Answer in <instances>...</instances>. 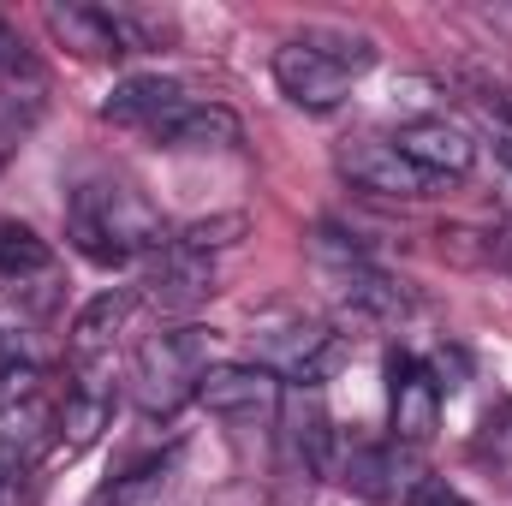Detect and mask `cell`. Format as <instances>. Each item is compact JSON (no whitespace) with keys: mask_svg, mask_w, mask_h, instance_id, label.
I'll use <instances>...</instances> for the list:
<instances>
[{"mask_svg":"<svg viewBox=\"0 0 512 506\" xmlns=\"http://www.w3.org/2000/svg\"><path fill=\"white\" fill-rule=\"evenodd\" d=\"M66 233L78 256L102 262V268H120V262H137V256L167 251V221L161 209L131 191L126 179H84L72 197H66Z\"/></svg>","mask_w":512,"mask_h":506,"instance_id":"cell-1","label":"cell"},{"mask_svg":"<svg viewBox=\"0 0 512 506\" xmlns=\"http://www.w3.org/2000/svg\"><path fill=\"white\" fill-rule=\"evenodd\" d=\"M376 66V42L358 36V30H304V36H286L274 48V84L286 90V102L310 108V114H328L346 102V90Z\"/></svg>","mask_w":512,"mask_h":506,"instance_id":"cell-2","label":"cell"},{"mask_svg":"<svg viewBox=\"0 0 512 506\" xmlns=\"http://www.w3.org/2000/svg\"><path fill=\"white\" fill-rule=\"evenodd\" d=\"M215 370V328H167L149 334L131 358V399L149 423H167L185 399H197L203 376Z\"/></svg>","mask_w":512,"mask_h":506,"instance_id":"cell-3","label":"cell"},{"mask_svg":"<svg viewBox=\"0 0 512 506\" xmlns=\"http://www.w3.org/2000/svg\"><path fill=\"white\" fill-rule=\"evenodd\" d=\"M197 399L221 417V423H274L280 405H286V381L262 364H215Z\"/></svg>","mask_w":512,"mask_h":506,"instance_id":"cell-4","label":"cell"},{"mask_svg":"<svg viewBox=\"0 0 512 506\" xmlns=\"http://www.w3.org/2000/svg\"><path fill=\"white\" fill-rule=\"evenodd\" d=\"M387 143L429 179V185H453V179H465L471 173V161H477V137L471 131H459L453 120H405V126L387 131Z\"/></svg>","mask_w":512,"mask_h":506,"instance_id":"cell-5","label":"cell"},{"mask_svg":"<svg viewBox=\"0 0 512 506\" xmlns=\"http://www.w3.org/2000/svg\"><path fill=\"white\" fill-rule=\"evenodd\" d=\"M387 417H393V435L411 441V447L441 429V387L429 376V364L411 358V352L387 358Z\"/></svg>","mask_w":512,"mask_h":506,"instance_id":"cell-6","label":"cell"},{"mask_svg":"<svg viewBox=\"0 0 512 506\" xmlns=\"http://www.w3.org/2000/svg\"><path fill=\"white\" fill-rule=\"evenodd\" d=\"M334 358H340V340L322 322H280L274 334H262V370H274L280 381L316 387L334 370Z\"/></svg>","mask_w":512,"mask_h":506,"instance_id":"cell-7","label":"cell"},{"mask_svg":"<svg viewBox=\"0 0 512 506\" xmlns=\"http://www.w3.org/2000/svg\"><path fill=\"white\" fill-rule=\"evenodd\" d=\"M340 173L358 185V191H376V197H435L441 185H429L387 137H358V143H346L340 155Z\"/></svg>","mask_w":512,"mask_h":506,"instance_id":"cell-8","label":"cell"},{"mask_svg":"<svg viewBox=\"0 0 512 506\" xmlns=\"http://www.w3.org/2000/svg\"><path fill=\"white\" fill-rule=\"evenodd\" d=\"M185 102H191V90L173 84V78H126V84L102 102V120L120 126V131H137V137H149V143H161V131L179 120Z\"/></svg>","mask_w":512,"mask_h":506,"instance_id":"cell-9","label":"cell"},{"mask_svg":"<svg viewBox=\"0 0 512 506\" xmlns=\"http://www.w3.org/2000/svg\"><path fill=\"white\" fill-rule=\"evenodd\" d=\"M114 417V393L102 387V370H78V387H66V405L54 411V453L48 459H78L102 441Z\"/></svg>","mask_w":512,"mask_h":506,"instance_id":"cell-10","label":"cell"},{"mask_svg":"<svg viewBox=\"0 0 512 506\" xmlns=\"http://www.w3.org/2000/svg\"><path fill=\"white\" fill-rule=\"evenodd\" d=\"M42 18H48L54 42L72 48L78 60H120V54H131L126 18L114 6H48Z\"/></svg>","mask_w":512,"mask_h":506,"instance_id":"cell-11","label":"cell"},{"mask_svg":"<svg viewBox=\"0 0 512 506\" xmlns=\"http://www.w3.org/2000/svg\"><path fill=\"white\" fill-rule=\"evenodd\" d=\"M209 292H215V262L203 251H185L179 239L161 251L155 274L143 280V298H149L155 310H191V304H203Z\"/></svg>","mask_w":512,"mask_h":506,"instance_id":"cell-12","label":"cell"},{"mask_svg":"<svg viewBox=\"0 0 512 506\" xmlns=\"http://www.w3.org/2000/svg\"><path fill=\"white\" fill-rule=\"evenodd\" d=\"M131 304H137V292H131V286H114V292H102V298L72 322V364H78V370H108L114 334L126 328Z\"/></svg>","mask_w":512,"mask_h":506,"instance_id":"cell-13","label":"cell"},{"mask_svg":"<svg viewBox=\"0 0 512 506\" xmlns=\"http://www.w3.org/2000/svg\"><path fill=\"white\" fill-rule=\"evenodd\" d=\"M280 411H286V429H280L286 459H292V465H304V477L334 471V429H328V411L316 405V393H298V399H292V405H280Z\"/></svg>","mask_w":512,"mask_h":506,"instance_id":"cell-14","label":"cell"},{"mask_svg":"<svg viewBox=\"0 0 512 506\" xmlns=\"http://www.w3.org/2000/svg\"><path fill=\"white\" fill-rule=\"evenodd\" d=\"M173 477H179V447H167V453H149V459L126 465L114 483H102V489L90 495V506H167Z\"/></svg>","mask_w":512,"mask_h":506,"instance_id":"cell-15","label":"cell"},{"mask_svg":"<svg viewBox=\"0 0 512 506\" xmlns=\"http://www.w3.org/2000/svg\"><path fill=\"white\" fill-rule=\"evenodd\" d=\"M233 143H239L233 108L203 102V96H191V102L179 108V120L161 131V149H233Z\"/></svg>","mask_w":512,"mask_h":506,"instance_id":"cell-16","label":"cell"},{"mask_svg":"<svg viewBox=\"0 0 512 506\" xmlns=\"http://www.w3.org/2000/svg\"><path fill=\"white\" fill-rule=\"evenodd\" d=\"M48 268H54V251H48L30 227L0 221V286H24V280H36V274H48Z\"/></svg>","mask_w":512,"mask_h":506,"instance_id":"cell-17","label":"cell"},{"mask_svg":"<svg viewBox=\"0 0 512 506\" xmlns=\"http://www.w3.org/2000/svg\"><path fill=\"white\" fill-rule=\"evenodd\" d=\"M471 114H477V126H483V143L495 149V161L512 173V96L477 84V90H471Z\"/></svg>","mask_w":512,"mask_h":506,"instance_id":"cell-18","label":"cell"},{"mask_svg":"<svg viewBox=\"0 0 512 506\" xmlns=\"http://www.w3.org/2000/svg\"><path fill=\"white\" fill-rule=\"evenodd\" d=\"M453 245V256H465V262H483V268H501L512 280V221H501L495 233H465V227H453V233H441V251Z\"/></svg>","mask_w":512,"mask_h":506,"instance_id":"cell-19","label":"cell"},{"mask_svg":"<svg viewBox=\"0 0 512 506\" xmlns=\"http://www.w3.org/2000/svg\"><path fill=\"white\" fill-rule=\"evenodd\" d=\"M346 483H358V489H370V495H387L382 477H387V459L376 453V447H346Z\"/></svg>","mask_w":512,"mask_h":506,"instance_id":"cell-20","label":"cell"},{"mask_svg":"<svg viewBox=\"0 0 512 506\" xmlns=\"http://www.w3.org/2000/svg\"><path fill=\"white\" fill-rule=\"evenodd\" d=\"M405 506H471V501H465L459 489H447V483H435V477H429V483H417V489L405 495Z\"/></svg>","mask_w":512,"mask_h":506,"instance_id":"cell-21","label":"cell"},{"mask_svg":"<svg viewBox=\"0 0 512 506\" xmlns=\"http://www.w3.org/2000/svg\"><path fill=\"white\" fill-rule=\"evenodd\" d=\"M30 66H24V54H18V42L6 36V24H0V90L12 84V78H24Z\"/></svg>","mask_w":512,"mask_h":506,"instance_id":"cell-22","label":"cell"},{"mask_svg":"<svg viewBox=\"0 0 512 506\" xmlns=\"http://www.w3.org/2000/svg\"><path fill=\"white\" fill-rule=\"evenodd\" d=\"M12 143H18V137H12V126H0V161L12 155Z\"/></svg>","mask_w":512,"mask_h":506,"instance_id":"cell-23","label":"cell"}]
</instances>
